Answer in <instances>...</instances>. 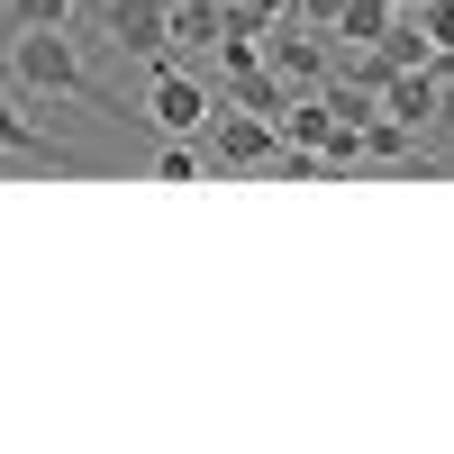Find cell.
<instances>
[{"label":"cell","mask_w":454,"mask_h":454,"mask_svg":"<svg viewBox=\"0 0 454 454\" xmlns=\"http://www.w3.org/2000/svg\"><path fill=\"white\" fill-rule=\"evenodd\" d=\"M200 164H209L200 137H164V145H155V182H200Z\"/></svg>","instance_id":"cell-9"},{"label":"cell","mask_w":454,"mask_h":454,"mask_svg":"<svg viewBox=\"0 0 454 454\" xmlns=\"http://www.w3.org/2000/svg\"><path fill=\"white\" fill-rule=\"evenodd\" d=\"M273 145H282L273 119H263V109H246V100H237V109L218 100L209 128H200V155H209V164H237V173H246V164H273Z\"/></svg>","instance_id":"cell-4"},{"label":"cell","mask_w":454,"mask_h":454,"mask_svg":"<svg viewBox=\"0 0 454 454\" xmlns=\"http://www.w3.org/2000/svg\"><path fill=\"white\" fill-rule=\"evenodd\" d=\"M0 19H10V27H73L82 0H0Z\"/></svg>","instance_id":"cell-8"},{"label":"cell","mask_w":454,"mask_h":454,"mask_svg":"<svg viewBox=\"0 0 454 454\" xmlns=\"http://www.w3.org/2000/svg\"><path fill=\"white\" fill-rule=\"evenodd\" d=\"M391 10H419V0H391Z\"/></svg>","instance_id":"cell-12"},{"label":"cell","mask_w":454,"mask_h":454,"mask_svg":"<svg viewBox=\"0 0 454 454\" xmlns=\"http://www.w3.org/2000/svg\"><path fill=\"white\" fill-rule=\"evenodd\" d=\"M427 128H445V137H454V82H436V119H427Z\"/></svg>","instance_id":"cell-10"},{"label":"cell","mask_w":454,"mask_h":454,"mask_svg":"<svg viewBox=\"0 0 454 454\" xmlns=\"http://www.w3.org/2000/svg\"><path fill=\"white\" fill-rule=\"evenodd\" d=\"M218 27H227L218 0H173V46L182 36H192V46H218Z\"/></svg>","instance_id":"cell-7"},{"label":"cell","mask_w":454,"mask_h":454,"mask_svg":"<svg viewBox=\"0 0 454 454\" xmlns=\"http://www.w3.org/2000/svg\"><path fill=\"white\" fill-rule=\"evenodd\" d=\"M91 36L155 64V55H173V0H91Z\"/></svg>","instance_id":"cell-2"},{"label":"cell","mask_w":454,"mask_h":454,"mask_svg":"<svg viewBox=\"0 0 454 454\" xmlns=\"http://www.w3.org/2000/svg\"><path fill=\"white\" fill-rule=\"evenodd\" d=\"M400 10H391V0H336V10H327V27L336 36H346V46H372V36H382Z\"/></svg>","instance_id":"cell-6"},{"label":"cell","mask_w":454,"mask_h":454,"mask_svg":"<svg viewBox=\"0 0 454 454\" xmlns=\"http://www.w3.org/2000/svg\"><path fill=\"white\" fill-rule=\"evenodd\" d=\"M209 109H218V91L200 82L182 55H155V82H145V119H155L164 137H200L209 128Z\"/></svg>","instance_id":"cell-3"},{"label":"cell","mask_w":454,"mask_h":454,"mask_svg":"<svg viewBox=\"0 0 454 454\" xmlns=\"http://www.w3.org/2000/svg\"><path fill=\"white\" fill-rule=\"evenodd\" d=\"M10 82L36 91V100H82V109H100V119H119L109 91L91 82L82 36H73V27H10Z\"/></svg>","instance_id":"cell-1"},{"label":"cell","mask_w":454,"mask_h":454,"mask_svg":"<svg viewBox=\"0 0 454 454\" xmlns=\"http://www.w3.org/2000/svg\"><path fill=\"white\" fill-rule=\"evenodd\" d=\"M427 73H436V82H454V46H436V55H427Z\"/></svg>","instance_id":"cell-11"},{"label":"cell","mask_w":454,"mask_h":454,"mask_svg":"<svg viewBox=\"0 0 454 454\" xmlns=\"http://www.w3.org/2000/svg\"><path fill=\"white\" fill-rule=\"evenodd\" d=\"M0 155H19V164H73L64 145H55L46 128H36V119H27V100H19V82L0 91Z\"/></svg>","instance_id":"cell-5"}]
</instances>
